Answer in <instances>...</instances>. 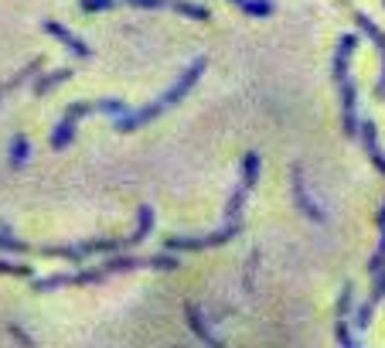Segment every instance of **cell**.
I'll return each mask as SVG.
<instances>
[{"label": "cell", "instance_id": "obj_4", "mask_svg": "<svg viewBox=\"0 0 385 348\" xmlns=\"http://www.w3.org/2000/svg\"><path fill=\"white\" fill-rule=\"evenodd\" d=\"M93 113H116V116H126V113H130V106H126L123 99H96V102H72V106L65 109L62 123H58V127H55V133H51V147H55V151L69 147V140H72V133H75V123H79V120H86V116H93Z\"/></svg>", "mask_w": 385, "mask_h": 348}, {"label": "cell", "instance_id": "obj_13", "mask_svg": "<svg viewBox=\"0 0 385 348\" xmlns=\"http://www.w3.org/2000/svg\"><path fill=\"white\" fill-rule=\"evenodd\" d=\"M24 157H27V140H24V137H14V154H10V164H14V168H21V164H24Z\"/></svg>", "mask_w": 385, "mask_h": 348}, {"label": "cell", "instance_id": "obj_1", "mask_svg": "<svg viewBox=\"0 0 385 348\" xmlns=\"http://www.w3.org/2000/svg\"><path fill=\"white\" fill-rule=\"evenodd\" d=\"M201 72H205V58H194L191 65L181 72V79L171 86V92H164L161 99H154L150 106H143V109H130L126 116H119L116 120V130H123V133H130V130H137V127H143V123H150L154 116H161L164 109H171L178 99H185L188 96V89L201 79Z\"/></svg>", "mask_w": 385, "mask_h": 348}, {"label": "cell", "instance_id": "obj_6", "mask_svg": "<svg viewBox=\"0 0 385 348\" xmlns=\"http://www.w3.org/2000/svg\"><path fill=\"white\" fill-rule=\"evenodd\" d=\"M45 31H48V34H55V38H58V41H62L72 55H82V58H89V55H93V48H89L86 41H79L69 28H62L58 21H45Z\"/></svg>", "mask_w": 385, "mask_h": 348}, {"label": "cell", "instance_id": "obj_11", "mask_svg": "<svg viewBox=\"0 0 385 348\" xmlns=\"http://www.w3.org/2000/svg\"><path fill=\"white\" fill-rule=\"evenodd\" d=\"M296 198L303 202V212L310 215V219H320V212H317V205L307 198V191H303V177H300V171H296Z\"/></svg>", "mask_w": 385, "mask_h": 348}, {"label": "cell", "instance_id": "obj_7", "mask_svg": "<svg viewBox=\"0 0 385 348\" xmlns=\"http://www.w3.org/2000/svg\"><path fill=\"white\" fill-rule=\"evenodd\" d=\"M348 307H351V287L341 294V304H338V311H341V321H338V342H341L345 348H358L355 342H351V335H348V321H345Z\"/></svg>", "mask_w": 385, "mask_h": 348}, {"label": "cell", "instance_id": "obj_8", "mask_svg": "<svg viewBox=\"0 0 385 348\" xmlns=\"http://www.w3.org/2000/svg\"><path fill=\"white\" fill-rule=\"evenodd\" d=\"M235 7H242L246 14H253V17H270L273 14V3L270 0H232Z\"/></svg>", "mask_w": 385, "mask_h": 348}, {"label": "cell", "instance_id": "obj_9", "mask_svg": "<svg viewBox=\"0 0 385 348\" xmlns=\"http://www.w3.org/2000/svg\"><path fill=\"white\" fill-rule=\"evenodd\" d=\"M38 69H41V62L34 58V62H31V65H27V69H24L21 76H14V79H7V83H0V99H3V96H7L10 89H17V86H21V83H27V79H31V76H34Z\"/></svg>", "mask_w": 385, "mask_h": 348}, {"label": "cell", "instance_id": "obj_5", "mask_svg": "<svg viewBox=\"0 0 385 348\" xmlns=\"http://www.w3.org/2000/svg\"><path fill=\"white\" fill-rule=\"evenodd\" d=\"M126 7H143V10H178V14H188L194 21H208V7L201 3H188V0H119Z\"/></svg>", "mask_w": 385, "mask_h": 348}, {"label": "cell", "instance_id": "obj_2", "mask_svg": "<svg viewBox=\"0 0 385 348\" xmlns=\"http://www.w3.org/2000/svg\"><path fill=\"white\" fill-rule=\"evenodd\" d=\"M362 41H358V34H345L341 38V45H338V55H334V83L341 89V106H345V133L348 137H355V133H362V123H358V116H355V106H358V89L351 83V76H348V58H351V52L358 48Z\"/></svg>", "mask_w": 385, "mask_h": 348}, {"label": "cell", "instance_id": "obj_14", "mask_svg": "<svg viewBox=\"0 0 385 348\" xmlns=\"http://www.w3.org/2000/svg\"><path fill=\"white\" fill-rule=\"evenodd\" d=\"M0 273H17V276H24V273H27V266H14V263L0 260Z\"/></svg>", "mask_w": 385, "mask_h": 348}, {"label": "cell", "instance_id": "obj_12", "mask_svg": "<svg viewBox=\"0 0 385 348\" xmlns=\"http://www.w3.org/2000/svg\"><path fill=\"white\" fill-rule=\"evenodd\" d=\"M0 250H14V253H27L31 246L27 243H21V239H14L7 229H0Z\"/></svg>", "mask_w": 385, "mask_h": 348}, {"label": "cell", "instance_id": "obj_3", "mask_svg": "<svg viewBox=\"0 0 385 348\" xmlns=\"http://www.w3.org/2000/svg\"><path fill=\"white\" fill-rule=\"evenodd\" d=\"M133 266H178L174 257H150V260H133V257H119L96 266V270H82V273H58L48 280H38V290H51V287H65V283H96L102 276L116 273V270H133Z\"/></svg>", "mask_w": 385, "mask_h": 348}, {"label": "cell", "instance_id": "obj_10", "mask_svg": "<svg viewBox=\"0 0 385 348\" xmlns=\"http://www.w3.org/2000/svg\"><path fill=\"white\" fill-rule=\"evenodd\" d=\"M69 76H72V69H62V72H55V76H45V79H41V83L34 86V96H45L48 89H51V86H58V83H65Z\"/></svg>", "mask_w": 385, "mask_h": 348}]
</instances>
